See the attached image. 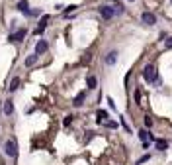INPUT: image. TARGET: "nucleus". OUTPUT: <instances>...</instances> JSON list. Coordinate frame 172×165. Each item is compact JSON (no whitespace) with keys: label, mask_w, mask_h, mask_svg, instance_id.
I'll return each mask as SVG.
<instances>
[{"label":"nucleus","mask_w":172,"mask_h":165,"mask_svg":"<svg viewBox=\"0 0 172 165\" xmlns=\"http://www.w3.org/2000/svg\"><path fill=\"white\" fill-rule=\"evenodd\" d=\"M4 153H6L8 157L18 155V143H16V140H6L4 142Z\"/></svg>","instance_id":"f257e3e1"},{"label":"nucleus","mask_w":172,"mask_h":165,"mask_svg":"<svg viewBox=\"0 0 172 165\" xmlns=\"http://www.w3.org/2000/svg\"><path fill=\"white\" fill-rule=\"evenodd\" d=\"M143 77L147 83H157V69H154V65H147L143 69Z\"/></svg>","instance_id":"f03ea898"},{"label":"nucleus","mask_w":172,"mask_h":165,"mask_svg":"<svg viewBox=\"0 0 172 165\" xmlns=\"http://www.w3.org/2000/svg\"><path fill=\"white\" fill-rule=\"evenodd\" d=\"M25 34H28V31H25V28H22V30H18V31H16V34H10V35H8V41H10V43L22 41V39L25 38Z\"/></svg>","instance_id":"7ed1b4c3"},{"label":"nucleus","mask_w":172,"mask_h":165,"mask_svg":"<svg viewBox=\"0 0 172 165\" xmlns=\"http://www.w3.org/2000/svg\"><path fill=\"white\" fill-rule=\"evenodd\" d=\"M100 14H102V18H104V20H111V18H114V14H115V10L111 8V6H100Z\"/></svg>","instance_id":"20e7f679"},{"label":"nucleus","mask_w":172,"mask_h":165,"mask_svg":"<svg viewBox=\"0 0 172 165\" xmlns=\"http://www.w3.org/2000/svg\"><path fill=\"white\" fill-rule=\"evenodd\" d=\"M141 20H143V24H147V26H154V24H157V16L150 14V12H143Z\"/></svg>","instance_id":"39448f33"},{"label":"nucleus","mask_w":172,"mask_h":165,"mask_svg":"<svg viewBox=\"0 0 172 165\" xmlns=\"http://www.w3.org/2000/svg\"><path fill=\"white\" fill-rule=\"evenodd\" d=\"M47 22H49V16H43V18H41V22H39V26H37V30H35V34H37V35H41L43 31H45Z\"/></svg>","instance_id":"423d86ee"},{"label":"nucleus","mask_w":172,"mask_h":165,"mask_svg":"<svg viewBox=\"0 0 172 165\" xmlns=\"http://www.w3.org/2000/svg\"><path fill=\"white\" fill-rule=\"evenodd\" d=\"M47 47H49V45H47V41L45 39H39V41H37V45H35V53H37V55H41V53L47 51Z\"/></svg>","instance_id":"0eeeda50"},{"label":"nucleus","mask_w":172,"mask_h":165,"mask_svg":"<svg viewBox=\"0 0 172 165\" xmlns=\"http://www.w3.org/2000/svg\"><path fill=\"white\" fill-rule=\"evenodd\" d=\"M20 10V12H25V14H29V4H28V0H20L18 2V6H16Z\"/></svg>","instance_id":"6e6552de"},{"label":"nucleus","mask_w":172,"mask_h":165,"mask_svg":"<svg viewBox=\"0 0 172 165\" xmlns=\"http://www.w3.org/2000/svg\"><path fill=\"white\" fill-rule=\"evenodd\" d=\"M115 61H117V51H110L106 55V63H108V65H114Z\"/></svg>","instance_id":"1a4fd4ad"},{"label":"nucleus","mask_w":172,"mask_h":165,"mask_svg":"<svg viewBox=\"0 0 172 165\" xmlns=\"http://www.w3.org/2000/svg\"><path fill=\"white\" fill-rule=\"evenodd\" d=\"M139 138H141V142H150L153 140L150 132H147V130H139Z\"/></svg>","instance_id":"9d476101"},{"label":"nucleus","mask_w":172,"mask_h":165,"mask_svg":"<svg viewBox=\"0 0 172 165\" xmlns=\"http://www.w3.org/2000/svg\"><path fill=\"white\" fill-rule=\"evenodd\" d=\"M84 97H86V90H82L80 94H76V98H74V106H82V102H84Z\"/></svg>","instance_id":"9b49d317"},{"label":"nucleus","mask_w":172,"mask_h":165,"mask_svg":"<svg viewBox=\"0 0 172 165\" xmlns=\"http://www.w3.org/2000/svg\"><path fill=\"white\" fill-rule=\"evenodd\" d=\"M14 112V104H12V100H8V102H4V114H12Z\"/></svg>","instance_id":"f8f14e48"},{"label":"nucleus","mask_w":172,"mask_h":165,"mask_svg":"<svg viewBox=\"0 0 172 165\" xmlns=\"http://www.w3.org/2000/svg\"><path fill=\"white\" fill-rule=\"evenodd\" d=\"M86 85H88V89L92 90V89H96V85H98V81H96V77H92V75H90L88 79H86Z\"/></svg>","instance_id":"ddd939ff"},{"label":"nucleus","mask_w":172,"mask_h":165,"mask_svg":"<svg viewBox=\"0 0 172 165\" xmlns=\"http://www.w3.org/2000/svg\"><path fill=\"white\" fill-rule=\"evenodd\" d=\"M166 147H168V142L166 140H157V150L158 151H164Z\"/></svg>","instance_id":"4468645a"},{"label":"nucleus","mask_w":172,"mask_h":165,"mask_svg":"<svg viewBox=\"0 0 172 165\" xmlns=\"http://www.w3.org/2000/svg\"><path fill=\"white\" fill-rule=\"evenodd\" d=\"M18 87H20V79H18V77H14L8 89H10V90H12V93H14V90H18Z\"/></svg>","instance_id":"2eb2a0df"},{"label":"nucleus","mask_w":172,"mask_h":165,"mask_svg":"<svg viewBox=\"0 0 172 165\" xmlns=\"http://www.w3.org/2000/svg\"><path fill=\"white\" fill-rule=\"evenodd\" d=\"M106 120H108V112H106V110H100V112H98V124H104Z\"/></svg>","instance_id":"dca6fc26"},{"label":"nucleus","mask_w":172,"mask_h":165,"mask_svg":"<svg viewBox=\"0 0 172 165\" xmlns=\"http://www.w3.org/2000/svg\"><path fill=\"white\" fill-rule=\"evenodd\" d=\"M35 63H37V53H35V55H29L28 59H25V65H28V67H31V65H35Z\"/></svg>","instance_id":"f3484780"},{"label":"nucleus","mask_w":172,"mask_h":165,"mask_svg":"<svg viewBox=\"0 0 172 165\" xmlns=\"http://www.w3.org/2000/svg\"><path fill=\"white\" fill-rule=\"evenodd\" d=\"M104 126H106V128H117V122H114V120H106Z\"/></svg>","instance_id":"a211bd4d"},{"label":"nucleus","mask_w":172,"mask_h":165,"mask_svg":"<svg viewBox=\"0 0 172 165\" xmlns=\"http://www.w3.org/2000/svg\"><path fill=\"white\" fill-rule=\"evenodd\" d=\"M72 124V116H64V120H63V126H71Z\"/></svg>","instance_id":"6ab92c4d"},{"label":"nucleus","mask_w":172,"mask_h":165,"mask_svg":"<svg viewBox=\"0 0 172 165\" xmlns=\"http://www.w3.org/2000/svg\"><path fill=\"white\" fill-rule=\"evenodd\" d=\"M145 126H147V128L153 126V118H150V116H145Z\"/></svg>","instance_id":"aec40b11"},{"label":"nucleus","mask_w":172,"mask_h":165,"mask_svg":"<svg viewBox=\"0 0 172 165\" xmlns=\"http://www.w3.org/2000/svg\"><path fill=\"white\" fill-rule=\"evenodd\" d=\"M149 159H150V155L147 153V155H143V157H141V159H139V161H137V165H141V163H145V161H149Z\"/></svg>","instance_id":"412c9836"},{"label":"nucleus","mask_w":172,"mask_h":165,"mask_svg":"<svg viewBox=\"0 0 172 165\" xmlns=\"http://www.w3.org/2000/svg\"><path fill=\"white\" fill-rule=\"evenodd\" d=\"M164 47H166V49H172V38H168L164 41Z\"/></svg>","instance_id":"4be33fe9"},{"label":"nucleus","mask_w":172,"mask_h":165,"mask_svg":"<svg viewBox=\"0 0 172 165\" xmlns=\"http://www.w3.org/2000/svg\"><path fill=\"white\" fill-rule=\"evenodd\" d=\"M114 10H115V14H123V6H121V4H117Z\"/></svg>","instance_id":"5701e85b"},{"label":"nucleus","mask_w":172,"mask_h":165,"mask_svg":"<svg viewBox=\"0 0 172 165\" xmlns=\"http://www.w3.org/2000/svg\"><path fill=\"white\" fill-rule=\"evenodd\" d=\"M74 10H76V6H68V8H67V14H71V12H74Z\"/></svg>","instance_id":"b1692460"},{"label":"nucleus","mask_w":172,"mask_h":165,"mask_svg":"<svg viewBox=\"0 0 172 165\" xmlns=\"http://www.w3.org/2000/svg\"><path fill=\"white\" fill-rule=\"evenodd\" d=\"M129 2H133V0H129Z\"/></svg>","instance_id":"393cba45"},{"label":"nucleus","mask_w":172,"mask_h":165,"mask_svg":"<svg viewBox=\"0 0 172 165\" xmlns=\"http://www.w3.org/2000/svg\"><path fill=\"white\" fill-rule=\"evenodd\" d=\"M170 2H172V0H170Z\"/></svg>","instance_id":"a878e982"}]
</instances>
